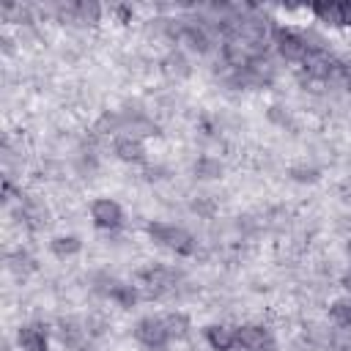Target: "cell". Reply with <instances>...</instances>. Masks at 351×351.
Wrapping results in <instances>:
<instances>
[{"label": "cell", "mask_w": 351, "mask_h": 351, "mask_svg": "<svg viewBox=\"0 0 351 351\" xmlns=\"http://www.w3.org/2000/svg\"><path fill=\"white\" fill-rule=\"evenodd\" d=\"M346 351H351V348H346Z\"/></svg>", "instance_id": "cell-16"}, {"label": "cell", "mask_w": 351, "mask_h": 351, "mask_svg": "<svg viewBox=\"0 0 351 351\" xmlns=\"http://www.w3.org/2000/svg\"><path fill=\"white\" fill-rule=\"evenodd\" d=\"M258 351H280V348H277V346H271V343H269V346H263V348H258Z\"/></svg>", "instance_id": "cell-14"}, {"label": "cell", "mask_w": 351, "mask_h": 351, "mask_svg": "<svg viewBox=\"0 0 351 351\" xmlns=\"http://www.w3.org/2000/svg\"><path fill=\"white\" fill-rule=\"evenodd\" d=\"M112 296L121 302V304H132L134 299H137V291H134V285H118V288H112Z\"/></svg>", "instance_id": "cell-13"}, {"label": "cell", "mask_w": 351, "mask_h": 351, "mask_svg": "<svg viewBox=\"0 0 351 351\" xmlns=\"http://www.w3.org/2000/svg\"><path fill=\"white\" fill-rule=\"evenodd\" d=\"M313 11L321 16V22H332V25L343 22V5L340 3H315Z\"/></svg>", "instance_id": "cell-9"}, {"label": "cell", "mask_w": 351, "mask_h": 351, "mask_svg": "<svg viewBox=\"0 0 351 351\" xmlns=\"http://www.w3.org/2000/svg\"><path fill=\"white\" fill-rule=\"evenodd\" d=\"M277 44H280V52H282L285 58H291V60L307 58V41H304V36H299V33L285 30V33L277 36Z\"/></svg>", "instance_id": "cell-5"}, {"label": "cell", "mask_w": 351, "mask_h": 351, "mask_svg": "<svg viewBox=\"0 0 351 351\" xmlns=\"http://www.w3.org/2000/svg\"><path fill=\"white\" fill-rule=\"evenodd\" d=\"M77 250H80V239H74V236H60V239H55V241H52V252H55L58 258L74 255Z\"/></svg>", "instance_id": "cell-11"}, {"label": "cell", "mask_w": 351, "mask_h": 351, "mask_svg": "<svg viewBox=\"0 0 351 351\" xmlns=\"http://www.w3.org/2000/svg\"><path fill=\"white\" fill-rule=\"evenodd\" d=\"M90 217H93V222L99 228H118L121 219H123V211H121V206L115 200L99 197V200L90 203Z\"/></svg>", "instance_id": "cell-3"}, {"label": "cell", "mask_w": 351, "mask_h": 351, "mask_svg": "<svg viewBox=\"0 0 351 351\" xmlns=\"http://www.w3.org/2000/svg\"><path fill=\"white\" fill-rule=\"evenodd\" d=\"M115 154H118L121 159L132 162V159H140V156H143V145H140L137 137H132V134H121V137L115 140Z\"/></svg>", "instance_id": "cell-8"}, {"label": "cell", "mask_w": 351, "mask_h": 351, "mask_svg": "<svg viewBox=\"0 0 351 351\" xmlns=\"http://www.w3.org/2000/svg\"><path fill=\"white\" fill-rule=\"evenodd\" d=\"M206 340L214 351H230L236 346V332L228 326H208L206 329Z\"/></svg>", "instance_id": "cell-6"}, {"label": "cell", "mask_w": 351, "mask_h": 351, "mask_svg": "<svg viewBox=\"0 0 351 351\" xmlns=\"http://www.w3.org/2000/svg\"><path fill=\"white\" fill-rule=\"evenodd\" d=\"M19 346H22V351H47V335L38 326H22Z\"/></svg>", "instance_id": "cell-7"}, {"label": "cell", "mask_w": 351, "mask_h": 351, "mask_svg": "<svg viewBox=\"0 0 351 351\" xmlns=\"http://www.w3.org/2000/svg\"><path fill=\"white\" fill-rule=\"evenodd\" d=\"M236 346H241L247 351H258V348L269 346V332L263 326H255V324L241 326V329H236Z\"/></svg>", "instance_id": "cell-4"}, {"label": "cell", "mask_w": 351, "mask_h": 351, "mask_svg": "<svg viewBox=\"0 0 351 351\" xmlns=\"http://www.w3.org/2000/svg\"><path fill=\"white\" fill-rule=\"evenodd\" d=\"M134 335H137V340H140L143 346H148V348H165L167 340H170V332H167V326H165V318H143V321L137 324Z\"/></svg>", "instance_id": "cell-2"}, {"label": "cell", "mask_w": 351, "mask_h": 351, "mask_svg": "<svg viewBox=\"0 0 351 351\" xmlns=\"http://www.w3.org/2000/svg\"><path fill=\"white\" fill-rule=\"evenodd\" d=\"M148 233H151L159 244H165L167 250L178 252V255H192V252H195V239H192V233H186L184 228L165 225V222H154V225H148Z\"/></svg>", "instance_id": "cell-1"}, {"label": "cell", "mask_w": 351, "mask_h": 351, "mask_svg": "<svg viewBox=\"0 0 351 351\" xmlns=\"http://www.w3.org/2000/svg\"><path fill=\"white\" fill-rule=\"evenodd\" d=\"M332 318L351 329V299H340L332 304Z\"/></svg>", "instance_id": "cell-12"}, {"label": "cell", "mask_w": 351, "mask_h": 351, "mask_svg": "<svg viewBox=\"0 0 351 351\" xmlns=\"http://www.w3.org/2000/svg\"><path fill=\"white\" fill-rule=\"evenodd\" d=\"M162 318H165V326H167L170 337H184V335H186L189 321H186L184 313H170V315H162Z\"/></svg>", "instance_id": "cell-10"}, {"label": "cell", "mask_w": 351, "mask_h": 351, "mask_svg": "<svg viewBox=\"0 0 351 351\" xmlns=\"http://www.w3.org/2000/svg\"><path fill=\"white\" fill-rule=\"evenodd\" d=\"M348 258H351V244H348Z\"/></svg>", "instance_id": "cell-15"}]
</instances>
